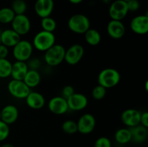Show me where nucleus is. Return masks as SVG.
<instances>
[{
  "instance_id": "nucleus-1",
  "label": "nucleus",
  "mask_w": 148,
  "mask_h": 147,
  "mask_svg": "<svg viewBox=\"0 0 148 147\" xmlns=\"http://www.w3.org/2000/svg\"><path fill=\"white\" fill-rule=\"evenodd\" d=\"M121 81L119 71L114 68H106L99 73L98 76V83L106 89L114 87Z\"/></svg>"
},
{
  "instance_id": "nucleus-2",
  "label": "nucleus",
  "mask_w": 148,
  "mask_h": 147,
  "mask_svg": "<svg viewBox=\"0 0 148 147\" xmlns=\"http://www.w3.org/2000/svg\"><path fill=\"white\" fill-rule=\"evenodd\" d=\"M56 43V37L53 33L40 30L35 35L33 40V48L40 52H45Z\"/></svg>"
},
{
  "instance_id": "nucleus-3",
  "label": "nucleus",
  "mask_w": 148,
  "mask_h": 147,
  "mask_svg": "<svg viewBox=\"0 0 148 147\" xmlns=\"http://www.w3.org/2000/svg\"><path fill=\"white\" fill-rule=\"evenodd\" d=\"M66 49L62 45L56 44L44 52V61L51 67L59 66L64 61Z\"/></svg>"
},
{
  "instance_id": "nucleus-4",
  "label": "nucleus",
  "mask_w": 148,
  "mask_h": 147,
  "mask_svg": "<svg viewBox=\"0 0 148 147\" xmlns=\"http://www.w3.org/2000/svg\"><path fill=\"white\" fill-rule=\"evenodd\" d=\"M67 25L72 33L82 35L90 28V21L85 14H75L69 19Z\"/></svg>"
},
{
  "instance_id": "nucleus-5",
  "label": "nucleus",
  "mask_w": 148,
  "mask_h": 147,
  "mask_svg": "<svg viewBox=\"0 0 148 147\" xmlns=\"http://www.w3.org/2000/svg\"><path fill=\"white\" fill-rule=\"evenodd\" d=\"M33 52V46L27 40H20L12 48V56L16 61H27L30 59Z\"/></svg>"
},
{
  "instance_id": "nucleus-6",
  "label": "nucleus",
  "mask_w": 148,
  "mask_h": 147,
  "mask_svg": "<svg viewBox=\"0 0 148 147\" xmlns=\"http://www.w3.org/2000/svg\"><path fill=\"white\" fill-rule=\"evenodd\" d=\"M8 92L13 97L19 99H25L30 92V89L23 80L12 79L7 84Z\"/></svg>"
},
{
  "instance_id": "nucleus-7",
  "label": "nucleus",
  "mask_w": 148,
  "mask_h": 147,
  "mask_svg": "<svg viewBox=\"0 0 148 147\" xmlns=\"http://www.w3.org/2000/svg\"><path fill=\"white\" fill-rule=\"evenodd\" d=\"M129 12L127 4L122 0H115L110 4L108 14L111 20L122 21Z\"/></svg>"
},
{
  "instance_id": "nucleus-8",
  "label": "nucleus",
  "mask_w": 148,
  "mask_h": 147,
  "mask_svg": "<svg viewBox=\"0 0 148 147\" xmlns=\"http://www.w3.org/2000/svg\"><path fill=\"white\" fill-rule=\"evenodd\" d=\"M12 29L20 36L28 34L31 28V22L25 14H17L14 16L11 22Z\"/></svg>"
},
{
  "instance_id": "nucleus-9",
  "label": "nucleus",
  "mask_w": 148,
  "mask_h": 147,
  "mask_svg": "<svg viewBox=\"0 0 148 147\" xmlns=\"http://www.w3.org/2000/svg\"><path fill=\"white\" fill-rule=\"evenodd\" d=\"M77 132L87 135L94 131L96 126V120L95 116L90 113H85L79 117L77 122Z\"/></svg>"
},
{
  "instance_id": "nucleus-10",
  "label": "nucleus",
  "mask_w": 148,
  "mask_h": 147,
  "mask_svg": "<svg viewBox=\"0 0 148 147\" xmlns=\"http://www.w3.org/2000/svg\"><path fill=\"white\" fill-rule=\"evenodd\" d=\"M85 54V49L80 44H73L66 50L64 61L71 66H74L79 63Z\"/></svg>"
},
{
  "instance_id": "nucleus-11",
  "label": "nucleus",
  "mask_w": 148,
  "mask_h": 147,
  "mask_svg": "<svg viewBox=\"0 0 148 147\" xmlns=\"http://www.w3.org/2000/svg\"><path fill=\"white\" fill-rule=\"evenodd\" d=\"M48 108L51 112L56 115H64L69 110L66 99L62 96L52 97L48 102Z\"/></svg>"
},
{
  "instance_id": "nucleus-12",
  "label": "nucleus",
  "mask_w": 148,
  "mask_h": 147,
  "mask_svg": "<svg viewBox=\"0 0 148 147\" xmlns=\"http://www.w3.org/2000/svg\"><path fill=\"white\" fill-rule=\"evenodd\" d=\"M130 28L133 33L140 35L147 34L148 32V15L140 14L134 17L130 22Z\"/></svg>"
},
{
  "instance_id": "nucleus-13",
  "label": "nucleus",
  "mask_w": 148,
  "mask_h": 147,
  "mask_svg": "<svg viewBox=\"0 0 148 147\" xmlns=\"http://www.w3.org/2000/svg\"><path fill=\"white\" fill-rule=\"evenodd\" d=\"M69 110L72 111H81L85 109L88 104V97L82 93H75L66 99Z\"/></svg>"
},
{
  "instance_id": "nucleus-14",
  "label": "nucleus",
  "mask_w": 148,
  "mask_h": 147,
  "mask_svg": "<svg viewBox=\"0 0 148 147\" xmlns=\"http://www.w3.org/2000/svg\"><path fill=\"white\" fill-rule=\"evenodd\" d=\"M141 112L137 109L129 108L123 111L121 115V122L128 128H132L140 124Z\"/></svg>"
},
{
  "instance_id": "nucleus-15",
  "label": "nucleus",
  "mask_w": 148,
  "mask_h": 147,
  "mask_svg": "<svg viewBox=\"0 0 148 147\" xmlns=\"http://www.w3.org/2000/svg\"><path fill=\"white\" fill-rule=\"evenodd\" d=\"M54 8L53 0H36L34 10L36 14L40 18L49 17Z\"/></svg>"
},
{
  "instance_id": "nucleus-16",
  "label": "nucleus",
  "mask_w": 148,
  "mask_h": 147,
  "mask_svg": "<svg viewBox=\"0 0 148 147\" xmlns=\"http://www.w3.org/2000/svg\"><path fill=\"white\" fill-rule=\"evenodd\" d=\"M107 33L113 39L119 40L124 37L126 28L122 21L111 20L107 24Z\"/></svg>"
},
{
  "instance_id": "nucleus-17",
  "label": "nucleus",
  "mask_w": 148,
  "mask_h": 147,
  "mask_svg": "<svg viewBox=\"0 0 148 147\" xmlns=\"http://www.w3.org/2000/svg\"><path fill=\"white\" fill-rule=\"evenodd\" d=\"M19 117V110L14 105H7L1 110V120L11 125L17 121Z\"/></svg>"
},
{
  "instance_id": "nucleus-18",
  "label": "nucleus",
  "mask_w": 148,
  "mask_h": 147,
  "mask_svg": "<svg viewBox=\"0 0 148 147\" xmlns=\"http://www.w3.org/2000/svg\"><path fill=\"white\" fill-rule=\"evenodd\" d=\"M26 105L33 110H40L44 107L46 104V99L44 96L40 92H31L27 95L25 99Z\"/></svg>"
},
{
  "instance_id": "nucleus-19",
  "label": "nucleus",
  "mask_w": 148,
  "mask_h": 147,
  "mask_svg": "<svg viewBox=\"0 0 148 147\" xmlns=\"http://www.w3.org/2000/svg\"><path fill=\"white\" fill-rule=\"evenodd\" d=\"M1 44L8 48H13L20 40L21 36L12 29H6L0 33Z\"/></svg>"
},
{
  "instance_id": "nucleus-20",
  "label": "nucleus",
  "mask_w": 148,
  "mask_h": 147,
  "mask_svg": "<svg viewBox=\"0 0 148 147\" xmlns=\"http://www.w3.org/2000/svg\"><path fill=\"white\" fill-rule=\"evenodd\" d=\"M29 68L27 64V62L16 61L14 63L12 64L10 76H12V79L23 80Z\"/></svg>"
},
{
  "instance_id": "nucleus-21",
  "label": "nucleus",
  "mask_w": 148,
  "mask_h": 147,
  "mask_svg": "<svg viewBox=\"0 0 148 147\" xmlns=\"http://www.w3.org/2000/svg\"><path fill=\"white\" fill-rule=\"evenodd\" d=\"M130 132L132 134V140L136 143H143L146 141L148 135L147 128L143 125H139L130 128Z\"/></svg>"
},
{
  "instance_id": "nucleus-22",
  "label": "nucleus",
  "mask_w": 148,
  "mask_h": 147,
  "mask_svg": "<svg viewBox=\"0 0 148 147\" xmlns=\"http://www.w3.org/2000/svg\"><path fill=\"white\" fill-rule=\"evenodd\" d=\"M41 80V76L38 70L29 69L23 81L30 89L38 86Z\"/></svg>"
},
{
  "instance_id": "nucleus-23",
  "label": "nucleus",
  "mask_w": 148,
  "mask_h": 147,
  "mask_svg": "<svg viewBox=\"0 0 148 147\" xmlns=\"http://www.w3.org/2000/svg\"><path fill=\"white\" fill-rule=\"evenodd\" d=\"M115 141L121 145H125L132 141V134L130 128H122L117 130L115 133Z\"/></svg>"
},
{
  "instance_id": "nucleus-24",
  "label": "nucleus",
  "mask_w": 148,
  "mask_h": 147,
  "mask_svg": "<svg viewBox=\"0 0 148 147\" xmlns=\"http://www.w3.org/2000/svg\"><path fill=\"white\" fill-rule=\"evenodd\" d=\"M85 40L91 46H98L101 41V35L97 30L89 28L85 33Z\"/></svg>"
},
{
  "instance_id": "nucleus-25",
  "label": "nucleus",
  "mask_w": 148,
  "mask_h": 147,
  "mask_svg": "<svg viewBox=\"0 0 148 147\" xmlns=\"http://www.w3.org/2000/svg\"><path fill=\"white\" fill-rule=\"evenodd\" d=\"M15 14L11 7H3L0 9V23L4 24H11Z\"/></svg>"
},
{
  "instance_id": "nucleus-26",
  "label": "nucleus",
  "mask_w": 148,
  "mask_h": 147,
  "mask_svg": "<svg viewBox=\"0 0 148 147\" xmlns=\"http://www.w3.org/2000/svg\"><path fill=\"white\" fill-rule=\"evenodd\" d=\"M12 64L7 59H0V78L6 79L11 75Z\"/></svg>"
},
{
  "instance_id": "nucleus-27",
  "label": "nucleus",
  "mask_w": 148,
  "mask_h": 147,
  "mask_svg": "<svg viewBox=\"0 0 148 147\" xmlns=\"http://www.w3.org/2000/svg\"><path fill=\"white\" fill-rule=\"evenodd\" d=\"M40 26H41L42 30L53 33L56 30L57 24H56V20L52 18L51 16H49V17L41 18Z\"/></svg>"
},
{
  "instance_id": "nucleus-28",
  "label": "nucleus",
  "mask_w": 148,
  "mask_h": 147,
  "mask_svg": "<svg viewBox=\"0 0 148 147\" xmlns=\"http://www.w3.org/2000/svg\"><path fill=\"white\" fill-rule=\"evenodd\" d=\"M11 9L15 15L25 14L27 9V4L25 0H13Z\"/></svg>"
},
{
  "instance_id": "nucleus-29",
  "label": "nucleus",
  "mask_w": 148,
  "mask_h": 147,
  "mask_svg": "<svg viewBox=\"0 0 148 147\" xmlns=\"http://www.w3.org/2000/svg\"><path fill=\"white\" fill-rule=\"evenodd\" d=\"M62 129L66 134L72 135V134L76 133L77 132V122L72 120H66L62 123Z\"/></svg>"
},
{
  "instance_id": "nucleus-30",
  "label": "nucleus",
  "mask_w": 148,
  "mask_h": 147,
  "mask_svg": "<svg viewBox=\"0 0 148 147\" xmlns=\"http://www.w3.org/2000/svg\"><path fill=\"white\" fill-rule=\"evenodd\" d=\"M106 89L105 87L102 86L101 85H96L92 89V97L95 100H101L103 99L106 95Z\"/></svg>"
},
{
  "instance_id": "nucleus-31",
  "label": "nucleus",
  "mask_w": 148,
  "mask_h": 147,
  "mask_svg": "<svg viewBox=\"0 0 148 147\" xmlns=\"http://www.w3.org/2000/svg\"><path fill=\"white\" fill-rule=\"evenodd\" d=\"M10 133V125L0 120V142L5 141Z\"/></svg>"
},
{
  "instance_id": "nucleus-32",
  "label": "nucleus",
  "mask_w": 148,
  "mask_h": 147,
  "mask_svg": "<svg viewBox=\"0 0 148 147\" xmlns=\"http://www.w3.org/2000/svg\"><path fill=\"white\" fill-rule=\"evenodd\" d=\"M93 147H112V143L108 137L101 136L97 138Z\"/></svg>"
},
{
  "instance_id": "nucleus-33",
  "label": "nucleus",
  "mask_w": 148,
  "mask_h": 147,
  "mask_svg": "<svg viewBox=\"0 0 148 147\" xmlns=\"http://www.w3.org/2000/svg\"><path fill=\"white\" fill-rule=\"evenodd\" d=\"M75 92V89H74L73 86H71V85H66L65 86H64L62 90V97H63L64 98L66 99L71 95H73Z\"/></svg>"
},
{
  "instance_id": "nucleus-34",
  "label": "nucleus",
  "mask_w": 148,
  "mask_h": 147,
  "mask_svg": "<svg viewBox=\"0 0 148 147\" xmlns=\"http://www.w3.org/2000/svg\"><path fill=\"white\" fill-rule=\"evenodd\" d=\"M129 12H137L140 9V4L138 0H130L127 2Z\"/></svg>"
},
{
  "instance_id": "nucleus-35",
  "label": "nucleus",
  "mask_w": 148,
  "mask_h": 147,
  "mask_svg": "<svg viewBox=\"0 0 148 147\" xmlns=\"http://www.w3.org/2000/svg\"><path fill=\"white\" fill-rule=\"evenodd\" d=\"M28 68H30L29 69H34V70H38L39 67L40 66V61L39 59H33L27 63Z\"/></svg>"
},
{
  "instance_id": "nucleus-36",
  "label": "nucleus",
  "mask_w": 148,
  "mask_h": 147,
  "mask_svg": "<svg viewBox=\"0 0 148 147\" xmlns=\"http://www.w3.org/2000/svg\"><path fill=\"white\" fill-rule=\"evenodd\" d=\"M9 53H10L9 48L4 45L0 44V59H7Z\"/></svg>"
},
{
  "instance_id": "nucleus-37",
  "label": "nucleus",
  "mask_w": 148,
  "mask_h": 147,
  "mask_svg": "<svg viewBox=\"0 0 148 147\" xmlns=\"http://www.w3.org/2000/svg\"><path fill=\"white\" fill-rule=\"evenodd\" d=\"M140 124L148 128V112H141Z\"/></svg>"
},
{
  "instance_id": "nucleus-38",
  "label": "nucleus",
  "mask_w": 148,
  "mask_h": 147,
  "mask_svg": "<svg viewBox=\"0 0 148 147\" xmlns=\"http://www.w3.org/2000/svg\"><path fill=\"white\" fill-rule=\"evenodd\" d=\"M71 4H80L81 2L83 1V0H68Z\"/></svg>"
},
{
  "instance_id": "nucleus-39",
  "label": "nucleus",
  "mask_w": 148,
  "mask_h": 147,
  "mask_svg": "<svg viewBox=\"0 0 148 147\" xmlns=\"http://www.w3.org/2000/svg\"><path fill=\"white\" fill-rule=\"evenodd\" d=\"M0 147H14V146L13 144H10V143H5V144L0 146Z\"/></svg>"
},
{
  "instance_id": "nucleus-40",
  "label": "nucleus",
  "mask_w": 148,
  "mask_h": 147,
  "mask_svg": "<svg viewBox=\"0 0 148 147\" xmlns=\"http://www.w3.org/2000/svg\"><path fill=\"white\" fill-rule=\"evenodd\" d=\"M103 2L104 3V4H111V2H112V0H102Z\"/></svg>"
},
{
  "instance_id": "nucleus-41",
  "label": "nucleus",
  "mask_w": 148,
  "mask_h": 147,
  "mask_svg": "<svg viewBox=\"0 0 148 147\" xmlns=\"http://www.w3.org/2000/svg\"><path fill=\"white\" fill-rule=\"evenodd\" d=\"M145 89H146V91L147 92V90H148V82L147 81H146V83H145Z\"/></svg>"
},
{
  "instance_id": "nucleus-42",
  "label": "nucleus",
  "mask_w": 148,
  "mask_h": 147,
  "mask_svg": "<svg viewBox=\"0 0 148 147\" xmlns=\"http://www.w3.org/2000/svg\"><path fill=\"white\" fill-rule=\"evenodd\" d=\"M122 1H126V2H127V1H130V0H122Z\"/></svg>"
},
{
  "instance_id": "nucleus-43",
  "label": "nucleus",
  "mask_w": 148,
  "mask_h": 147,
  "mask_svg": "<svg viewBox=\"0 0 148 147\" xmlns=\"http://www.w3.org/2000/svg\"><path fill=\"white\" fill-rule=\"evenodd\" d=\"M0 120H1V110H0Z\"/></svg>"
},
{
  "instance_id": "nucleus-44",
  "label": "nucleus",
  "mask_w": 148,
  "mask_h": 147,
  "mask_svg": "<svg viewBox=\"0 0 148 147\" xmlns=\"http://www.w3.org/2000/svg\"><path fill=\"white\" fill-rule=\"evenodd\" d=\"M0 44H1V39H0Z\"/></svg>"
}]
</instances>
